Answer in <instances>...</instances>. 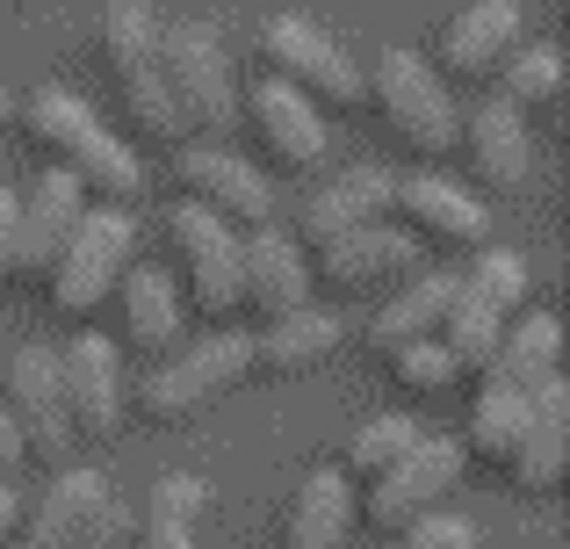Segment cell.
<instances>
[{
    "label": "cell",
    "instance_id": "cb8c5ba5",
    "mask_svg": "<svg viewBox=\"0 0 570 549\" xmlns=\"http://www.w3.org/2000/svg\"><path fill=\"white\" fill-rule=\"evenodd\" d=\"M354 521H362L354 513V484L340 470H311L275 521V549H347Z\"/></svg>",
    "mask_w": 570,
    "mask_h": 549
},
{
    "label": "cell",
    "instance_id": "e0dca14e",
    "mask_svg": "<svg viewBox=\"0 0 570 549\" xmlns=\"http://www.w3.org/2000/svg\"><path fill=\"white\" fill-rule=\"evenodd\" d=\"M87 217V188L72 174H51L43 167L29 188H14V275L22 282H43L58 261V246L72 239V225Z\"/></svg>",
    "mask_w": 570,
    "mask_h": 549
},
{
    "label": "cell",
    "instance_id": "f35d334b",
    "mask_svg": "<svg viewBox=\"0 0 570 549\" xmlns=\"http://www.w3.org/2000/svg\"><path fill=\"white\" fill-rule=\"evenodd\" d=\"M14 124V95H8V87H0V130H8Z\"/></svg>",
    "mask_w": 570,
    "mask_h": 549
},
{
    "label": "cell",
    "instance_id": "3957f363",
    "mask_svg": "<svg viewBox=\"0 0 570 549\" xmlns=\"http://www.w3.org/2000/svg\"><path fill=\"white\" fill-rule=\"evenodd\" d=\"M362 101L383 116V130L419 159V167H433V159L455 153V130H462L455 95H448V80L419 51H397V43H390V51L368 58L362 66Z\"/></svg>",
    "mask_w": 570,
    "mask_h": 549
},
{
    "label": "cell",
    "instance_id": "8992f818",
    "mask_svg": "<svg viewBox=\"0 0 570 549\" xmlns=\"http://www.w3.org/2000/svg\"><path fill=\"white\" fill-rule=\"evenodd\" d=\"M246 376H253V340L232 333V325H217V333L195 340V347H174L167 362L138 383V412L159 420V427H181L195 412H209L224 391H238Z\"/></svg>",
    "mask_w": 570,
    "mask_h": 549
},
{
    "label": "cell",
    "instance_id": "ab89813d",
    "mask_svg": "<svg viewBox=\"0 0 570 549\" xmlns=\"http://www.w3.org/2000/svg\"><path fill=\"white\" fill-rule=\"evenodd\" d=\"M0 29H8V14H0Z\"/></svg>",
    "mask_w": 570,
    "mask_h": 549
},
{
    "label": "cell",
    "instance_id": "e575fe53",
    "mask_svg": "<svg viewBox=\"0 0 570 549\" xmlns=\"http://www.w3.org/2000/svg\"><path fill=\"white\" fill-rule=\"evenodd\" d=\"M130 521H138V513L124 507V499H101L95 513H87V528H80V549H130Z\"/></svg>",
    "mask_w": 570,
    "mask_h": 549
},
{
    "label": "cell",
    "instance_id": "52a82bcc",
    "mask_svg": "<svg viewBox=\"0 0 570 549\" xmlns=\"http://www.w3.org/2000/svg\"><path fill=\"white\" fill-rule=\"evenodd\" d=\"M261 66L267 80L296 87L311 109H362V66L333 29L304 22V14H267L261 22Z\"/></svg>",
    "mask_w": 570,
    "mask_h": 549
},
{
    "label": "cell",
    "instance_id": "d6986e66",
    "mask_svg": "<svg viewBox=\"0 0 570 549\" xmlns=\"http://www.w3.org/2000/svg\"><path fill=\"white\" fill-rule=\"evenodd\" d=\"M304 304H311L304 246L282 239V225L238 232V311L267 325V318H282V311H304Z\"/></svg>",
    "mask_w": 570,
    "mask_h": 549
},
{
    "label": "cell",
    "instance_id": "ba28073f",
    "mask_svg": "<svg viewBox=\"0 0 570 549\" xmlns=\"http://www.w3.org/2000/svg\"><path fill=\"white\" fill-rule=\"evenodd\" d=\"M462 470H470V463H462V449L448 434H419L412 449L383 470V478H368V492L354 499V513H362L376 536H397L404 521H419V513H433V507L455 499Z\"/></svg>",
    "mask_w": 570,
    "mask_h": 549
},
{
    "label": "cell",
    "instance_id": "9a60e30c",
    "mask_svg": "<svg viewBox=\"0 0 570 549\" xmlns=\"http://www.w3.org/2000/svg\"><path fill=\"white\" fill-rule=\"evenodd\" d=\"M390 217L412 246H455V254H476L491 239L484 203L470 196L462 182H441V174H404L390 182Z\"/></svg>",
    "mask_w": 570,
    "mask_h": 549
},
{
    "label": "cell",
    "instance_id": "484cf974",
    "mask_svg": "<svg viewBox=\"0 0 570 549\" xmlns=\"http://www.w3.org/2000/svg\"><path fill=\"white\" fill-rule=\"evenodd\" d=\"M563 376V325L557 311H513L499 333V354H491V369L476 383H505V391H534V383Z\"/></svg>",
    "mask_w": 570,
    "mask_h": 549
},
{
    "label": "cell",
    "instance_id": "d6a6232c",
    "mask_svg": "<svg viewBox=\"0 0 570 549\" xmlns=\"http://www.w3.org/2000/svg\"><path fill=\"white\" fill-rule=\"evenodd\" d=\"M383 376L397 383L404 398H441L448 383H462V369H455V354H448L441 340H412V347L383 354Z\"/></svg>",
    "mask_w": 570,
    "mask_h": 549
},
{
    "label": "cell",
    "instance_id": "4316f807",
    "mask_svg": "<svg viewBox=\"0 0 570 549\" xmlns=\"http://www.w3.org/2000/svg\"><path fill=\"white\" fill-rule=\"evenodd\" d=\"M390 182H397V174H383V167H354V174H340V182H325L318 196L304 203V246H325V239H347V232H362V225H383Z\"/></svg>",
    "mask_w": 570,
    "mask_h": 549
},
{
    "label": "cell",
    "instance_id": "4fadbf2b",
    "mask_svg": "<svg viewBox=\"0 0 570 549\" xmlns=\"http://www.w3.org/2000/svg\"><path fill=\"white\" fill-rule=\"evenodd\" d=\"M238 116L253 130V153H261V174H318L325 167V109H311L296 87L282 80H253L238 95Z\"/></svg>",
    "mask_w": 570,
    "mask_h": 549
},
{
    "label": "cell",
    "instance_id": "603a6c76",
    "mask_svg": "<svg viewBox=\"0 0 570 549\" xmlns=\"http://www.w3.org/2000/svg\"><path fill=\"white\" fill-rule=\"evenodd\" d=\"M109 492H116V484L101 478V470H58V478L43 484L37 507H22V521H14V542H8V549H80L87 513H95Z\"/></svg>",
    "mask_w": 570,
    "mask_h": 549
},
{
    "label": "cell",
    "instance_id": "d590c367",
    "mask_svg": "<svg viewBox=\"0 0 570 549\" xmlns=\"http://www.w3.org/2000/svg\"><path fill=\"white\" fill-rule=\"evenodd\" d=\"M0 282H14V188H0Z\"/></svg>",
    "mask_w": 570,
    "mask_h": 549
},
{
    "label": "cell",
    "instance_id": "83f0119b",
    "mask_svg": "<svg viewBox=\"0 0 570 549\" xmlns=\"http://www.w3.org/2000/svg\"><path fill=\"white\" fill-rule=\"evenodd\" d=\"M528 434V391H505V383H476V405L470 427H462V463H484V470H513V449Z\"/></svg>",
    "mask_w": 570,
    "mask_h": 549
},
{
    "label": "cell",
    "instance_id": "4dcf8cb0",
    "mask_svg": "<svg viewBox=\"0 0 570 549\" xmlns=\"http://www.w3.org/2000/svg\"><path fill=\"white\" fill-rule=\"evenodd\" d=\"M455 290L470 296V304H491L499 318H513V311H528V254H513V246H476L470 268L455 275Z\"/></svg>",
    "mask_w": 570,
    "mask_h": 549
},
{
    "label": "cell",
    "instance_id": "74e56055",
    "mask_svg": "<svg viewBox=\"0 0 570 549\" xmlns=\"http://www.w3.org/2000/svg\"><path fill=\"white\" fill-rule=\"evenodd\" d=\"M14 521H22V499H14V484H0V549L14 542Z\"/></svg>",
    "mask_w": 570,
    "mask_h": 549
},
{
    "label": "cell",
    "instance_id": "ac0fdd59",
    "mask_svg": "<svg viewBox=\"0 0 570 549\" xmlns=\"http://www.w3.org/2000/svg\"><path fill=\"white\" fill-rule=\"evenodd\" d=\"M563 478H570V376H549L528 391V434L513 449L505 484L520 499H557Z\"/></svg>",
    "mask_w": 570,
    "mask_h": 549
},
{
    "label": "cell",
    "instance_id": "7a4b0ae2",
    "mask_svg": "<svg viewBox=\"0 0 570 549\" xmlns=\"http://www.w3.org/2000/svg\"><path fill=\"white\" fill-rule=\"evenodd\" d=\"M159 29L167 22H159L145 0H109V8L95 14V58H101V72H109V87H116V116L130 124V138L181 145L188 130H181V116H174V101H167V80H159Z\"/></svg>",
    "mask_w": 570,
    "mask_h": 549
},
{
    "label": "cell",
    "instance_id": "f1b7e54d",
    "mask_svg": "<svg viewBox=\"0 0 570 549\" xmlns=\"http://www.w3.org/2000/svg\"><path fill=\"white\" fill-rule=\"evenodd\" d=\"M209 513V484L195 470H167L130 521V549H195V521Z\"/></svg>",
    "mask_w": 570,
    "mask_h": 549
},
{
    "label": "cell",
    "instance_id": "277c9868",
    "mask_svg": "<svg viewBox=\"0 0 570 549\" xmlns=\"http://www.w3.org/2000/svg\"><path fill=\"white\" fill-rule=\"evenodd\" d=\"M159 80H167V101H174L188 138H217L238 116V72H232V51H224V37L209 22L159 29Z\"/></svg>",
    "mask_w": 570,
    "mask_h": 549
},
{
    "label": "cell",
    "instance_id": "1f68e13d",
    "mask_svg": "<svg viewBox=\"0 0 570 549\" xmlns=\"http://www.w3.org/2000/svg\"><path fill=\"white\" fill-rule=\"evenodd\" d=\"M412 441H419V420H412V412H376L368 427H354L347 455H340L333 470H340L347 484H368V478H383V470L397 463V455L412 449Z\"/></svg>",
    "mask_w": 570,
    "mask_h": 549
},
{
    "label": "cell",
    "instance_id": "2e32d148",
    "mask_svg": "<svg viewBox=\"0 0 570 549\" xmlns=\"http://www.w3.org/2000/svg\"><path fill=\"white\" fill-rule=\"evenodd\" d=\"M520 0H470V8H455L441 22V43H433L426 66L441 72V80H491V72L505 66V58L520 51Z\"/></svg>",
    "mask_w": 570,
    "mask_h": 549
},
{
    "label": "cell",
    "instance_id": "8fae6325",
    "mask_svg": "<svg viewBox=\"0 0 570 549\" xmlns=\"http://www.w3.org/2000/svg\"><path fill=\"white\" fill-rule=\"evenodd\" d=\"M174 182H181V203H195L203 217H217L224 232L275 225V182H267L253 159L224 153V145H181Z\"/></svg>",
    "mask_w": 570,
    "mask_h": 549
},
{
    "label": "cell",
    "instance_id": "5bb4252c",
    "mask_svg": "<svg viewBox=\"0 0 570 549\" xmlns=\"http://www.w3.org/2000/svg\"><path fill=\"white\" fill-rule=\"evenodd\" d=\"M304 268H311V290H333V296H376V290H397L404 275H419V246L383 217V225H362V232H347V239L311 246Z\"/></svg>",
    "mask_w": 570,
    "mask_h": 549
},
{
    "label": "cell",
    "instance_id": "836d02e7",
    "mask_svg": "<svg viewBox=\"0 0 570 549\" xmlns=\"http://www.w3.org/2000/svg\"><path fill=\"white\" fill-rule=\"evenodd\" d=\"M390 542L397 549H484V528L455 507H433V513H419V521H404Z\"/></svg>",
    "mask_w": 570,
    "mask_h": 549
},
{
    "label": "cell",
    "instance_id": "9c48e42d",
    "mask_svg": "<svg viewBox=\"0 0 570 549\" xmlns=\"http://www.w3.org/2000/svg\"><path fill=\"white\" fill-rule=\"evenodd\" d=\"M0 412H8L14 434H22V455L43 463V470H66V455L80 449V441H72V420H66V391H58V354L51 347L8 354V369H0Z\"/></svg>",
    "mask_w": 570,
    "mask_h": 549
},
{
    "label": "cell",
    "instance_id": "7c38bea8",
    "mask_svg": "<svg viewBox=\"0 0 570 549\" xmlns=\"http://www.w3.org/2000/svg\"><path fill=\"white\" fill-rule=\"evenodd\" d=\"M58 391H66V420L72 441L109 449L130 420V383H124V354L101 333H80L72 347H58Z\"/></svg>",
    "mask_w": 570,
    "mask_h": 549
},
{
    "label": "cell",
    "instance_id": "44dd1931",
    "mask_svg": "<svg viewBox=\"0 0 570 549\" xmlns=\"http://www.w3.org/2000/svg\"><path fill=\"white\" fill-rule=\"evenodd\" d=\"M253 340V376H275V383H296V376H318L325 362L340 354V318L318 304L304 311H282V318H267Z\"/></svg>",
    "mask_w": 570,
    "mask_h": 549
},
{
    "label": "cell",
    "instance_id": "6da1fadb",
    "mask_svg": "<svg viewBox=\"0 0 570 549\" xmlns=\"http://www.w3.org/2000/svg\"><path fill=\"white\" fill-rule=\"evenodd\" d=\"M14 130L37 145V159L51 174H72L87 188V203H109V210H130L145 196V159L87 109L66 87H29L14 95Z\"/></svg>",
    "mask_w": 570,
    "mask_h": 549
},
{
    "label": "cell",
    "instance_id": "8d00e7d4",
    "mask_svg": "<svg viewBox=\"0 0 570 549\" xmlns=\"http://www.w3.org/2000/svg\"><path fill=\"white\" fill-rule=\"evenodd\" d=\"M29 455H22V434H14V420L0 412V484H14V470H22Z\"/></svg>",
    "mask_w": 570,
    "mask_h": 549
},
{
    "label": "cell",
    "instance_id": "ffe728a7",
    "mask_svg": "<svg viewBox=\"0 0 570 549\" xmlns=\"http://www.w3.org/2000/svg\"><path fill=\"white\" fill-rule=\"evenodd\" d=\"M116 311H124V340L153 362H167L188 333V304H181V282L153 261H130V275L116 282Z\"/></svg>",
    "mask_w": 570,
    "mask_h": 549
},
{
    "label": "cell",
    "instance_id": "7402d4cb",
    "mask_svg": "<svg viewBox=\"0 0 570 549\" xmlns=\"http://www.w3.org/2000/svg\"><path fill=\"white\" fill-rule=\"evenodd\" d=\"M455 145H462V159H470V174L484 188H528L534 182V145H528V116H513L505 101H484V109H470L462 116V130H455Z\"/></svg>",
    "mask_w": 570,
    "mask_h": 549
},
{
    "label": "cell",
    "instance_id": "d4e9b609",
    "mask_svg": "<svg viewBox=\"0 0 570 549\" xmlns=\"http://www.w3.org/2000/svg\"><path fill=\"white\" fill-rule=\"evenodd\" d=\"M448 311H455V275H404L397 290L376 304V318H368V354H397L412 347V340H441Z\"/></svg>",
    "mask_w": 570,
    "mask_h": 549
},
{
    "label": "cell",
    "instance_id": "30bf717a",
    "mask_svg": "<svg viewBox=\"0 0 570 549\" xmlns=\"http://www.w3.org/2000/svg\"><path fill=\"white\" fill-rule=\"evenodd\" d=\"M167 246L181 261V304L209 325L238 318V232H224L217 217H203L195 203L167 210Z\"/></svg>",
    "mask_w": 570,
    "mask_h": 549
},
{
    "label": "cell",
    "instance_id": "f546056e",
    "mask_svg": "<svg viewBox=\"0 0 570 549\" xmlns=\"http://www.w3.org/2000/svg\"><path fill=\"white\" fill-rule=\"evenodd\" d=\"M491 80H499V101L513 116H534V109H549V101L563 95V51L557 43H520Z\"/></svg>",
    "mask_w": 570,
    "mask_h": 549
},
{
    "label": "cell",
    "instance_id": "5b68a950",
    "mask_svg": "<svg viewBox=\"0 0 570 549\" xmlns=\"http://www.w3.org/2000/svg\"><path fill=\"white\" fill-rule=\"evenodd\" d=\"M130 261H138V225H130V210L87 203V217L72 225V239L58 246L51 275H43V290H51V304L66 311V318H95L116 296V282L130 275Z\"/></svg>",
    "mask_w": 570,
    "mask_h": 549
}]
</instances>
